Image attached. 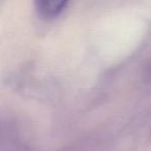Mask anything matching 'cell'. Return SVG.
<instances>
[{
	"label": "cell",
	"mask_w": 151,
	"mask_h": 151,
	"mask_svg": "<svg viewBox=\"0 0 151 151\" xmlns=\"http://www.w3.org/2000/svg\"><path fill=\"white\" fill-rule=\"evenodd\" d=\"M68 0H34L35 7L40 16L55 18L65 9Z\"/></svg>",
	"instance_id": "obj_1"
}]
</instances>
